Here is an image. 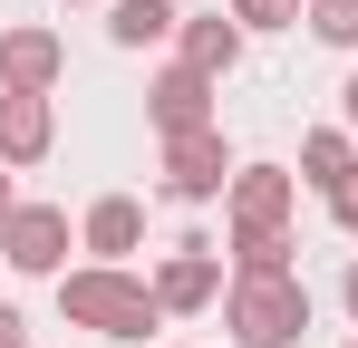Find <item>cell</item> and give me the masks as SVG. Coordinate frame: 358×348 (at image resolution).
Returning a JSON list of instances; mask_svg holds the SVG:
<instances>
[{"label": "cell", "mask_w": 358, "mask_h": 348, "mask_svg": "<svg viewBox=\"0 0 358 348\" xmlns=\"http://www.w3.org/2000/svg\"><path fill=\"white\" fill-rule=\"evenodd\" d=\"M59 319L87 329V339H145L165 319L155 281H136L126 261H87V271H59Z\"/></svg>", "instance_id": "6da1fadb"}, {"label": "cell", "mask_w": 358, "mask_h": 348, "mask_svg": "<svg viewBox=\"0 0 358 348\" xmlns=\"http://www.w3.org/2000/svg\"><path fill=\"white\" fill-rule=\"evenodd\" d=\"M223 329H233V348H300L310 339V290L291 281H233L223 290Z\"/></svg>", "instance_id": "7a4b0ae2"}, {"label": "cell", "mask_w": 358, "mask_h": 348, "mask_svg": "<svg viewBox=\"0 0 358 348\" xmlns=\"http://www.w3.org/2000/svg\"><path fill=\"white\" fill-rule=\"evenodd\" d=\"M233 145H223V126H194V136H165V194L175 203H223L233 194Z\"/></svg>", "instance_id": "3957f363"}, {"label": "cell", "mask_w": 358, "mask_h": 348, "mask_svg": "<svg viewBox=\"0 0 358 348\" xmlns=\"http://www.w3.org/2000/svg\"><path fill=\"white\" fill-rule=\"evenodd\" d=\"M0 261L29 271V281H59L68 271V213L59 203H20V213L0 223Z\"/></svg>", "instance_id": "277c9868"}, {"label": "cell", "mask_w": 358, "mask_h": 348, "mask_svg": "<svg viewBox=\"0 0 358 348\" xmlns=\"http://www.w3.org/2000/svg\"><path fill=\"white\" fill-rule=\"evenodd\" d=\"M291 203H300V174L291 165H242L233 194H223L233 232H291Z\"/></svg>", "instance_id": "5b68a950"}, {"label": "cell", "mask_w": 358, "mask_h": 348, "mask_svg": "<svg viewBox=\"0 0 358 348\" xmlns=\"http://www.w3.org/2000/svg\"><path fill=\"white\" fill-rule=\"evenodd\" d=\"M223 252H203V242H175L165 252V271H155V300H165V319H194V310H213L223 300Z\"/></svg>", "instance_id": "8992f818"}, {"label": "cell", "mask_w": 358, "mask_h": 348, "mask_svg": "<svg viewBox=\"0 0 358 348\" xmlns=\"http://www.w3.org/2000/svg\"><path fill=\"white\" fill-rule=\"evenodd\" d=\"M213 87L223 78H203V68H165L155 87H145V116H155V136H194V126H213Z\"/></svg>", "instance_id": "52a82bcc"}, {"label": "cell", "mask_w": 358, "mask_h": 348, "mask_svg": "<svg viewBox=\"0 0 358 348\" xmlns=\"http://www.w3.org/2000/svg\"><path fill=\"white\" fill-rule=\"evenodd\" d=\"M59 78H68L59 29H0V87H20V97H49Z\"/></svg>", "instance_id": "ba28073f"}, {"label": "cell", "mask_w": 358, "mask_h": 348, "mask_svg": "<svg viewBox=\"0 0 358 348\" xmlns=\"http://www.w3.org/2000/svg\"><path fill=\"white\" fill-rule=\"evenodd\" d=\"M49 145H59V107H49V97L0 87V165H39Z\"/></svg>", "instance_id": "9c48e42d"}, {"label": "cell", "mask_w": 358, "mask_h": 348, "mask_svg": "<svg viewBox=\"0 0 358 348\" xmlns=\"http://www.w3.org/2000/svg\"><path fill=\"white\" fill-rule=\"evenodd\" d=\"M175 58H184V68H203V78H233V68H242V20H233V10L184 20V29H175Z\"/></svg>", "instance_id": "30bf717a"}, {"label": "cell", "mask_w": 358, "mask_h": 348, "mask_svg": "<svg viewBox=\"0 0 358 348\" xmlns=\"http://www.w3.org/2000/svg\"><path fill=\"white\" fill-rule=\"evenodd\" d=\"M300 184H310V194H349V184H358V136H349V126L300 136Z\"/></svg>", "instance_id": "8fae6325"}, {"label": "cell", "mask_w": 358, "mask_h": 348, "mask_svg": "<svg viewBox=\"0 0 358 348\" xmlns=\"http://www.w3.org/2000/svg\"><path fill=\"white\" fill-rule=\"evenodd\" d=\"M78 242H87L97 261H126V252L145 242V213H136V194H97V203H87V223H78Z\"/></svg>", "instance_id": "7c38bea8"}, {"label": "cell", "mask_w": 358, "mask_h": 348, "mask_svg": "<svg viewBox=\"0 0 358 348\" xmlns=\"http://www.w3.org/2000/svg\"><path fill=\"white\" fill-rule=\"evenodd\" d=\"M175 29H184L175 0H107V39H117V49H155V39H175Z\"/></svg>", "instance_id": "4fadbf2b"}, {"label": "cell", "mask_w": 358, "mask_h": 348, "mask_svg": "<svg viewBox=\"0 0 358 348\" xmlns=\"http://www.w3.org/2000/svg\"><path fill=\"white\" fill-rule=\"evenodd\" d=\"M291 252H300L291 232H233V281H291L300 271Z\"/></svg>", "instance_id": "5bb4252c"}, {"label": "cell", "mask_w": 358, "mask_h": 348, "mask_svg": "<svg viewBox=\"0 0 358 348\" xmlns=\"http://www.w3.org/2000/svg\"><path fill=\"white\" fill-rule=\"evenodd\" d=\"M300 10H310V0H233L242 39H252V29H300Z\"/></svg>", "instance_id": "9a60e30c"}, {"label": "cell", "mask_w": 358, "mask_h": 348, "mask_svg": "<svg viewBox=\"0 0 358 348\" xmlns=\"http://www.w3.org/2000/svg\"><path fill=\"white\" fill-rule=\"evenodd\" d=\"M310 29L329 49H358V0H310Z\"/></svg>", "instance_id": "2e32d148"}, {"label": "cell", "mask_w": 358, "mask_h": 348, "mask_svg": "<svg viewBox=\"0 0 358 348\" xmlns=\"http://www.w3.org/2000/svg\"><path fill=\"white\" fill-rule=\"evenodd\" d=\"M0 348H29V319H20L10 300H0Z\"/></svg>", "instance_id": "e0dca14e"}, {"label": "cell", "mask_w": 358, "mask_h": 348, "mask_svg": "<svg viewBox=\"0 0 358 348\" xmlns=\"http://www.w3.org/2000/svg\"><path fill=\"white\" fill-rule=\"evenodd\" d=\"M329 213H339V232L358 242V184H349V194H329Z\"/></svg>", "instance_id": "ac0fdd59"}, {"label": "cell", "mask_w": 358, "mask_h": 348, "mask_svg": "<svg viewBox=\"0 0 358 348\" xmlns=\"http://www.w3.org/2000/svg\"><path fill=\"white\" fill-rule=\"evenodd\" d=\"M339 310H349V319H358V261H349V271H339Z\"/></svg>", "instance_id": "d6986e66"}, {"label": "cell", "mask_w": 358, "mask_h": 348, "mask_svg": "<svg viewBox=\"0 0 358 348\" xmlns=\"http://www.w3.org/2000/svg\"><path fill=\"white\" fill-rule=\"evenodd\" d=\"M339 116H349V136H358V68H349V87H339Z\"/></svg>", "instance_id": "ffe728a7"}, {"label": "cell", "mask_w": 358, "mask_h": 348, "mask_svg": "<svg viewBox=\"0 0 358 348\" xmlns=\"http://www.w3.org/2000/svg\"><path fill=\"white\" fill-rule=\"evenodd\" d=\"M10 213H20V184H10V165H0V223H10Z\"/></svg>", "instance_id": "44dd1931"}, {"label": "cell", "mask_w": 358, "mask_h": 348, "mask_svg": "<svg viewBox=\"0 0 358 348\" xmlns=\"http://www.w3.org/2000/svg\"><path fill=\"white\" fill-rule=\"evenodd\" d=\"M59 10H68V0H59ZM78 10H87V0H78Z\"/></svg>", "instance_id": "7402d4cb"}, {"label": "cell", "mask_w": 358, "mask_h": 348, "mask_svg": "<svg viewBox=\"0 0 358 348\" xmlns=\"http://www.w3.org/2000/svg\"><path fill=\"white\" fill-rule=\"evenodd\" d=\"M349 348H358V339H349Z\"/></svg>", "instance_id": "603a6c76"}]
</instances>
